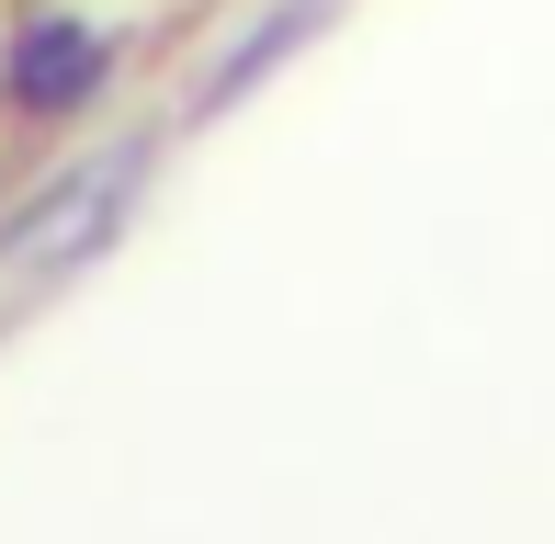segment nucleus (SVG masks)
Wrapping results in <instances>:
<instances>
[{
    "label": "nucleus",
    "mask_w": 555,
    "mask_h": 544,
    "mask_svg": "<svg viewBox=\"0 0 555 544\" xmlns=\"http://www.w3.org/2000/svg\"><path fill=\"white\" fill-rule=\"evenodd\" d=\"M103 80H114V46L91 35L80 12H23V23H12V46H0V103L35 114V126L80 114Z\"/></svg>",
    "instance_id": "1"
}]
</instances>
